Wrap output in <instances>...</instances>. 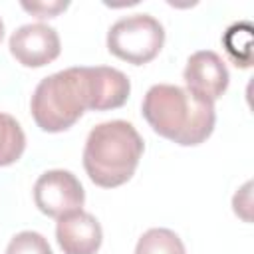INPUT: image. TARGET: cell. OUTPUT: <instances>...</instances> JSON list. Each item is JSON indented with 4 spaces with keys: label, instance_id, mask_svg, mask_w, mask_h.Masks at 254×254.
Segmentation results:
<instances>
[{
    "label": "cell",
    "instance_id": "obj_7",
    "mask_svg": "<svg viewBox=\"0 0 254 254\" xmlns=\"http://www.w3.org/2000/svg\"><path fill=\"white\" fill-rule=\"evenodd\" d=\"M8 48L18 64L26 67H44L60 56L62 42L52 26L36 22L20 26L10 36Z\"/></svg>",
    "mask_w": 254,
    "mask_h": 254
},
{
    "label": "cell",
    "instance_id": "obj_10",
    "mask_svg": "<svg viewBox=\"0 0 254 254\" xmlns=\"http://www.w3.org/2000/svg\"><path fill=\"white\" fill-rule=\"evenodd\" d=\"M26 149V135L20 123L0 111V167L14 165Z\"/></svg>",
    "mask_w": 254,
    "mask_h": 254
},
{
    "label": "cell",
    "instance_id": "obj_13",
    "mask_svg": "<svg viewBox=\"0 0 254 254\" xmlns=\"http://www.w3.org/2000/svg\"><path fill=\"white\" fill-rule=\"evenodd\" d=\"M69 4L67 2H60V0H52V2H22V8L30 14H34L36 18H54L60 12H64Z\"/></svg>",
    "mask_w": 254,
    "mask_h": 254
},
{
    "label": "cell",
    "instance_id": "obj_3",
    "mask_svg": "<svg viewBox=\"0 0 254 254\" xmlns=\"http://www.w3.org/2000/svg\"><path fill=\"white\" fill-rule=\"evenodd\" d=\"M89 109L85 65L67 67L44 77L32 95L30 111L36 125L46 133H62L75 125Z\"/></svg>",
    "mask_w": 254,
    "mask_h": 254
},
{
    "label": "cell",
    "instance_id": "obj_9",
    "mask_svg": "<svg viewBox=\"0 0 254 254\" xmlns=\"http://www.w3.org/2000/svg\"><path fill=\"white\" fill-rule=\"evenodd\" d=\"M85 75L91 111L117 109L129 99L131 81L123 71L107 65H93L85 67Z\"/></svg>",
    "mask_w": 254,
    "mask_h": 254
},
{
    "label": "cell",
    "instance_id": "obj_4",
    "mask_svg": "<svg viewBox=\"0 0 254 254\" xmlns=\"http://www.w3.org/2000/svg\"><path fill=\"white\" fill-rule=\"evenodd\" d=\"M165 44V28L151 14H131L117 20L107 32V50L115 58L143 65L159 56Z\"/></svg>",
    "mask_w": 254,
    "mask_h": 254
},
{
    "label": "cell",
    "instance_id": "obj_6",
    "mask_svg": "<svg viewBox=\"0 0 254 254\" xmlns=\"http://www.w3.org/2000/svg\"><path fill=\"white\" fill-rule=\"evenodd\" d=\"M183 77H185L187 89L198 99L208 103H214L216 99H220L230 81V73L224 60L212 50L194 52L187 60Z\"/></svg>",
    "mask_w": 254,
    "mask_h": 254
},
{
    "label": "cell",
    "instance_id": "obj_8",
    "mask_svg": "<svg viewBox=\"0 0 254 254\" xmlns=\"http://www.w3.org/2000/svg\"><path fill=\"white\" fill-rule=\"evenodd\" d=\"M56 240L64 254H95L103 240L97 218L85 210H73L58 218Z\"/></svg>",
    "mask_w": 254,
    "mask_h": 254
},
{
    "label": "cell",
    "instance_id": "obj_5",
    "mask_svg": "<svg viewBox=\"0 0 254 254\" xmlns=\"http://www.w3.org/2000/svg\"><path fill=\"white\" fill-rule=\"evenodd\" d=\"M34 202L46 216L62 218L64 214L81 210L85 190L71 171L52 169L38 177L34 185Z\"/></svg>",
    "mask_w": 254,
    "mask_h": 254
},
{
    "label": "cell",
    "instance_id": "obj_11",
    "mask_svg": "<svg viewBox=\"0 0 254 254\" xmlns=\"http://www.w3.org/2000/svg\"><path fill=\"white\" fill-rule=\"evenodd\" d=\"M135 254H187L183 240L169 228H149L137 240Z\"/></svg>",
    "mask_w": 254,
    "mask_h": 254
},
{
    "label": "cell",
    "instance_id": "obj_12",
    "mask_svg": "<svg viewBox=\"0 0 254 254\" xmlns=\"http://www.w3.org/2000/svg\"><path fill=\"white\" fill-rule=\"evenodd\" d=\"M4 254H54L48 240L34 230H22L6 246Z\"/></svg>",
    "mask_w": 254,
    "mask_h": 254
},
{
    "label": "cell",
    "instance_id": "obj_1",
    "mask_svg": "<svg viewBox=\"0 0 254 254\" xmlns=\"http://www.w3.org/2000/svg\"><path fill=\"white\" fill-rule=\"evenodd\" d=\"M141 111L155 133L183 147L204 143L216 121L214 103L202 101L187 87L171 83L149 87Z\"/></svg>",
    "mask_w": 254,
    "mask_h": 254
},
{
    "label": "cell",
    "instance_id": "obj_14",
    "mask_svg": "<svg viewBox=\"0 0 254 254\" xmlns=\"http://www.w3.org/2000/svg\"><path fill=\"white\" fill-rule=\"evenodd\" d=\"M2 38H4V22L0 18V42H2Z\"/></svg>",
    "mask_w": 254,
    "mask_h": 254
},
{
    "label": "cell",
    "instance_id": "obj_2",
    "mask_svg": "<svg viewBox=\"0 0 254 254\" xmlns=\"http://www.w3.org/2000/svg\"><path fill=\"white\" fill-rule=\"evenodd\" d=\"M145 151L139 131L123 119L95 125L83 147V169L91 183L103 189L125 185Z\"/></svg>",
    "mask_w": 254,
    "mask_h": 254
}]
</instances>
